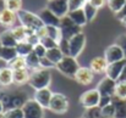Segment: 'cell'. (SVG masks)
<instances>
[{"instance_id":"f1b7e54d","label":"cell","mask_w":126,"mask_h":118,"mask_svg":"<svg viewBox=\"0 0 126 118\" xmlns=\"http://www.w3.org/2000/svg\"><path fill=\"white\" fill-rule=\"evenodd\" d=\"M7 67H10L12 71H17V70H25V68H27V63H26V60H25V57L17 56L16 59H14L11 62H9V63H7Z\"/></svg>"},{"instance_id":"83f0119b","label":"cell","mask_w":126,"mask_h":118,"mask_svg":"<svg viewBox=\"0 0 126 118\" xmlns=\"http://www.w3.org/2000/svg\"><path fill=\"white\" fill-rule=\"evenodd\" d=\"M115 104V118H126V100H120V99H113Z\"/></svg>"},{"instance_id":"7a4b0ae2","label":"cell","mask_w":126,"mask_h":118,"mask_svg":"<svg viewBox=\"0 0 126 118\" xmlns=\"http://www.w3.org/2000/svg\"><path fill=\"white\" fill-rule=\"evenodd\" d=\"M50 83H51V73L49 70L41 67V68H37L34 71H31V77H30L28 84L34 90L49 88Z\"/></svg>"},{"instance_id":"5b68a950","label":"cell","mask_w":126,"mask_h":118,"mask_svg":"<svg viewBox=\"0 0 126 118\" xmlns=\"http://www.w3.org/2000/svg\"><path fill=\"white\" fill-rule=\"evenodd\" d=\"M51 112L58 115H64L69 110V99L61 93H54L49 104V108Z\"/></svg>"},{"instance_id":"f6af8a7d","label":"cell","mask_w":126,"mask_h":118,"mask_svg":"<svg viewBox=\"0 0 126 118\" xmlns=\"http://www.w3.org/2000/svg\"><path fill=\"white\" fill-rule=\"evenodd\" d=\"M36 34L42 39V38H44V37H48V28H47V26L44 24L43 27H41V28H38L37 31H36Z\"/></svg>"},{"instance_id":"ab89813d","label":"cell","mask_w":126,"mask_h":118,"mask_svg":"<svg viewBox=\"0 0 126 118\" xmlns=\"http://www.w3.org/2000/svg\"><path fill=\"white\" fill-rule=\"evenodd\" d=\"M59 47L63 51V54L65 56H70V45H69V40L67 39H61V41L59 43Z\"/></svg>"},{"instance_id":"44dd1931","label":"cell","mask_w":126,"mask_h":118,"mask_svg":"<svg viewBox=\"0 0 126 118\" xmlns=\"http://www.w3.org/2000/svg\"><path fill=\"white\" fill-rule=\"evenodd\" d=\"M67 16H69V17H70V18L77 24V26H80V27H83V26H86V24L88 23L83 9H79V10L70 11Z\"/></svg>"},{"instance_id":"2e32d148","label":"cell","mask_w":126,"mask_h":118,"mask_svg":"<svg viewBox=\"0 0 126 118\" xmlns=\"http://www.w3.org/2000/svg\"><path fill=\"white\" fill-rule=\"evenodd\" d=\"M53 94L54 93H51V90L49 88H44V89L36 90L33 99L42 106L43 108H49V104H50V100H51Z\"/></svg>"},{"instance_id":"3957f363","label":"cell","mask_w":126,"mask_h":118,"mask_svg":"<svg viewBox=\"0 0 126 118\" xmlns=\"http://www.w3.org/2000/svg\"><path fill=\"white\" fill-rule=\"evenodd\" d=\"M17 18H18L20 23L23 27H26V28H28L31 31H34V32L38 28H41V27L44 26V23H43V21L41 20L39 15L38 13H34V12H31L28 10H23V9L20 10L17 12Z\"/></svg>"},{"instance_id":"d6986e66","label":"cell","mask_w":126,"mask_h":118,"mask_svg":"<svg viewBox=\"0 0 126 118\" xmlns=\"http://www.w3.org/2000/svg\"><path fill=\"white\" fill-rule=\"evenodd\" d=\"M14 84V71L10 67H0V86L6 88Z\"/></svg>"},{"instance_id":"52a82bcc","label":"cell","mask_w":126,"mask_h":118,"mask_svg":"<svg viewBox=\"0 0 126 118\" xmlns=\"http://www.w3.org/2000/svg\"><path fill=\"white\" fill-rule=\"evenodd\" d=\"M44 110L34 99H28L22 107L25 118H44Z\"/></svg>"},{"instance_id":"681fc988","label":"cell","mask_w":126,"mask_h":118,"mask_svg":"<svg viewBox=\"0 0 126 118\" xmlns=\"http://www.w3.org/2000/svg\"><path fill=\"white\" fill-rule=\"evenodd\" d=\"M5 111H6V110H5V106H4V104H2V101L0 100V113L2 115V113H4Z\"/></svg>"},{"instance_id":"7c38bea8","label":"cell","mask_w":126,"mask_h":118,"mask_svg":"<svg viewBox=\"0 0 126 118\" xmlns=\"http://www.w3.org/2000/svg\"><path fill=\"white\" fill-rule=\"evenodd\" d=\"M104 57L105 60L108 61V63H113V62H118V61H121L125 59V55H124V51L123 49L115 43V44H111L109 45L105 51H104Z\"/></svg>"},{"instance_id":"277c9868","label":"cell","mask_w":126,"mask_h":118,"mask_svg":"<svg viewBox=\"0 0 126 118\" xmlns=\"http://www.w3.org/2000/svg\"><path fill=\"white\" fill-rule=\"evenodd\" d=\"M81 66L79 65L76 57H72V56H64L63 60L55 65V68L64 76L66 77H70V78H74L76 72L79 71Z\"/></svg>"},{"instance_id":"60d3db41","label":"cell","mask_w":126,"mask_h":118,"mask_svg":"<svg viewBox=\"0 0 126 118\" xmlns=\"http://www.w3.org/2000/svg\"><path fill=\"white\" fill-rule=\"evenodd\" d=\"M33 51L36 52V55L38 56V57H44L45 55H47V47L44 46V45H42L41 43H38L37 45H34L33 46Z\"/></svg>"},{"instance_id":"e0dca14e","label":"cell","mask_w":126,"mask_h":118,"mask_svg":"<svg viewBox=\"0 0 126 118\" xmlns=\"http://www.w3.org/2000/svg\"><path fill=\"white\" fill-rule=\"evenodd\" d=\"M38 15H39L41 20L43 21V23H44L45 26H58V27H59L61 18L58 17V16H56L53 11H50L48 7L43 9Z\"/></svg>"},{"instance_id":"6da1fadb","label":"cell","mask_w":126,"mask_h":118,"mask_svg":"<svg viewBox=\"0 0 126 118\" xmlns=\"http://www.w3.org/2000/svg\"><path fill=\"white\" fill-rule=\"evenodd\" d=\"M0 100L2 101L5 110H10V108H22L23 105L27 102L28 97L26 93L22 91H14V93L0 91Z\"/></svg>"},{"instance_id":"d4e9b609","label":"cell","mask_w":126,"mask_h":118,"mask_svg":"<svg viewBox=\"0 0 126 118\" xmlns=\"http://www.w3.org/2000/svg\"><path fill=\"white\" fill-rule=\"evenodd\" d=\"M25 60L27 63V68L30 71H34L37 68H41V57H38L34 51H32L28 56H26Z\"/></svg>"},{"instance_id":"8fae6325","label":"cell","mask_w":126,"mask_h":118,"mask_svg":"<svg viewBox=\"0 0 126 118\" xmlns=\"http://www.w3.org/2000/svg\"><path fill=\"white\" fill-rule=\"evenodd\" d=\"M95 89L99 91L100 96L114 97L115 96V89H116V80L105 76L103 79H100V82L98 83Z\"/></svg>"},{"instance_id":"d590c367","label":"cell","mask_w":126,"mask_h":118,"mask_svg":"<svg viewBox=\"0 0 126 118\" xmlns=\"http://www.w3.org/2000/svg\"><path fill=\"white\" fill-rule=\"evenodd\" d=\"M4 118H25L22 108H10L2 113Z\"/></svg>"},{"instance_id":"bcb514c9","label":"cell","mask_w":126,"mask_h":118,"mask_svg":"<svg viewBox=\"0 0 126 118\" xmlns=\"http://www.w3.org/2000/svg\"><path fill=\"white\" fill-rule=\"evenodd\" d=\"M88 2H91L94 7H97V9L99 10L100 7H103V6L107 4V0H91V1H88Z\"/></svg>"},{"instance_id":"7bdbcfd3","label":"cell","mask_w":126,"mask_h":118,"mask_svg":"<svg viewBox=\"0 0 126 118\" xmlns=\"http://www.w3.org/2000/svg\"><path fill=\"white\" fill-rule=\"evenodd\" d=\"M41 67H42V68H45V70H50V68L55 67V65H54L47 56H44V57L41 59Z\"/></svg>"},{"instance_id":"484cf974","label":"cell","mask_w":126,"mask_h":118,"mask_svg":"<svg viewBox=\"0 0 126 118\" xmlns=\"http://www.w3.org/2000/svg\"><path fill=\"white\" fill-rule=\"evenodd\" d=\"M54 65H56V63H59L61 60H63V57L65 56L64 54H63V51L60 50V47L58 46V47H53V49H49V50H47V55H45Z\"/></svg>"},{"instance_id":"603a6c76","label":"cell","mask_w":126,"mask_h":118,"mask_svg":"<svg viewBox=\"0 0 126 118\" xmlns=\"http://www.w3.org/2000/svg\"><path fill=\"white\" fill-rule=\"evenodd\" d=\"M0 43L2 46H9V47H16L18 41L14 37L11 29H6L0 34Z\"/></svg>"},{"instance_id":"30bf717a","label":"cell","mask_w":126,"mask_h":118,"mask_svg":"<svg viewBox=\"0 0 126 118\" xmlns=\"http://www.w3.org/2000/svg\"><path fill=\"white\" fill-rule=\"evenodd\" d=\"M47 7L53 11L58 17L63 18L69 15L70 7H69V0H48Z\"/></svg>"},{"instance_id":"8992f818","label":"cell","mask_w":126,"mask_h":118,"mask_svg":"<svg viewBox=\"0 0 126 118\" xmlns=\"http://www.w3.org/2000/svg\"><path fill=\"white\" fill-rule=\"evenodd\" d=\"M61 33H63V38L64 39L70 40L74 35L79 34L82 32V27L77 26L69 16H65L60 20V24H59Z\"/></svg>"},{"instance_id":"b9f144b4","label":"cell","mask_w":126,"mask_h":118,"mask_svg":"<svg viewBox=\"0 0 126 118\" xmlns=\"http://www.w3.org/2000/svg\"><path fill=\"white\" fill-rule=\"evenodd\" d=\"M115 43H116V44L123 49L124 55H125V59H126V34H121V35H119Z\"/></svg>"},{"instance_id":"74e56055","label":"cell","mask_w":126,"mask_h":118,"mask_svg":"<svg viewBox=\"0 0 126 118\" xmlns=\"http://www.w3.org/2000/svg\"><path fill=\"white\" fill-rule=\"evenodd\" d=\"M87 4V0H69V7L70 11L83 9V6Z\"/></svg>"},{"instance_id":"8d00e7d4","label":"cell","mask_w":126,"mask_h":118,"mask_svg":"<svg viewBox=\"0 0 126 118\" xmlns=\"http://www.w3.org/2000/svg\"><path fill=\"white\" fill-rule=\"evenodd\" d=\"M83 117L84 118H102L100 107L99 106H95V107L86 108V112H84Z\"/></svg>"},{"instance_id":"cb8c5ba5","label":"cell","mask_w":126,"mask_h":118,"mask_svg":"<svg viewBox=\"0 0 126 118\" xmlns=\"http://www.w3.org/2000/svg\"><path fill=\"white\" fill-rule=\"evenodd\" d=\"M18 56L16 47H9V46H2L1 52H0V60L5 61L6 63L11 62L14 59H16Z\"/></svg>"},{"instance_id":"ee69618b","label":"cell","mask_w":126,"mask_h":118,"mask_svg":"<svg viewBox=\"0 0 126 118\" xmlns=\"http://www.w3.org/2000/svg\"><path fill=\"white\" fill-rule=\"evenodd\" d=\"M113 99L114 97H110V96H100V101H99V107L103 108L104 106L109 105L113 102Z\"/></svg>"},{"instance_id":"4fadbf2b","label":"cell","mask_w":126,"mask_h":118,"mask_svg":"<svg viewBox=\"0 0 126 118\" xmlns=\"http://www.w3.org/2000/svg\"><path fill=\"white\" fill-rule=\"evenodd\" d=\"M94 72L89 67H80L74 79L81 85H89L94 79Z\"/></svg>"},{"instance_id":"11a10c76","label":"cell","mask_w":126,"mask_h":118,"mask_svg":"<svg viewBox=\"0 0 126 118\" xmlns=\"http://www.w3.org/2000/svg\"><path fill=\"white\" fill-rule=\"evenodd\" d=\"M88 1H91V0H87V2H88Z\"/></svg>"},{"instance_id":"4316f807","label":"cell","mask_w":126,"mask_h":118,"mask_svg":"<svg viewBox=\"0 0 126 118\" xmlns=\"http://www.w3.org/2000/svg\"><path fill=\"white\" fill-rule=\"evenodd\" d=\"M16 50H17L18 56L26 57V56H28L33 51V45L30 44V43H27V41H20L16 45Z\"/></svg>"},{"instance_id":"f35d334b","label":"cell","mask_w":126,"mask_h":118,"mask_svg":"<svg viewBox=\"0 0 126 118\" xmlns=\"http://www.w3.org/2000/svg\"><path fill=\"white\" fill-rule=\"evenodd\" d=\"M41 44L47 47V50L53 49V47H58V46H59V44H58L54 39H51L50 37H44V38H42V39H41Z\"/></svg>"},{"instance_id":"e575fe53","label":"cell","mask_w":126,"mask_h":118,"mask_svg":"<svg viewBox=\"0 0 126 118\" xmlns=\"http://www.w3.org/2000/svg\"><path fill=\"white\" fill-rule=\"evenodd\" d=\"M116 99L126 100V82H116V89H115V96Z\"/></svg>"},{"instance_id":"9a60e30c","label":"cell","mask_w":126,"mask_h":118,"mask_svg":"<svg viewBox=\"0 0 126 118\" xmlns=\"http://www.w3.org/2000/svg\"><path fill=\"white\" fill-rule=\"evenodd\" d=\"M126 66V59L121 60V61H118V62H113V63H109L108 67H107V71H105V76L109 77V78L114 79V80H118L123 70L125 68Z\"/></svg>"},{"instance_id":"4dcf8cb0","label":"cell","mask_w":126,"mask_h":118,"mask_svg":"<svg viewBox=\"0 0 126 118\" xmlns=\"http://www.w3.org/2000/svg\"><path fill=\"white\" fill-rule=\"evenodd\" d=\"M4 7L17 13L22 10V0H4Z\"/></svg>"},{"instance_id":"9f6ffc18","label":"cell","mask_w":126,"mask_h":118,"mask_svg":"<svg viewBox=\"0 0 126 118\" xmlns=\"http://www.w3.org/2000/svg\"><path fill=\"white\" fill-rule=\"evenodd\" d=\"M81 118H84V117H81Z\"/></svg>"},{"instance_id":"db71d44e","label":"cell","mask_w":126,"mask_h":118,"mask_svg":"<svg viewBox=\"0 0 126 118\" xmlns=\"http://www.w3.org/2000/svg\"><path fill=\"white\" fill-rule=\"evenodd\" d=\"M0 118H4V117H2V115H1V113H0Z\"/></svg>"},{"instance_id":"816d5d0a","label":"cell","mask_w":126,"mask_h":118,"mask_svg":"<svg viewBox=\"0 0 126 118\" xmlns=\"http://www.w3.org/2000/svg\"><path fill=\"white\" fill-rule=\"evenodd\" d=\"M4 6V0H0V7Z\"/></svg>"},{"instance_id":"5bb4252c","label":"cell","mask_w":126,"mask_h":118,"mask_svg":"<svg viewBox=\"0 0 126 118\" xmlns=\"http://www.w3.org/2000/svg\"><path fill=\"white\" fill-rule=\"evenodd\" d=\"M16 20H18L16 12L10 11V10H7L5 7H2L0 10V26L6 27V28L10 29V28L15 27Z\"/></svg>"},{"instance_id":"f907efd6","label":"cell","mask_w":126,"mask_h":118,"mask_svg":"<svg viewBox=\"0 0 126 118\" xmlns=\"http://www.w3.org/2000/svg\"><path fill=\"white\" fill-rule=\"evenodd\" d=\"M120 22H121V24H123L124 27H126V17L121 18V20H120Z\"/></svg>"},{"instance_id":"f546056e","label":"cell","mask_w":126,"mask_h":118,"mask_svg":"<svg viewBox=\"0 0 126 118\" xmlns=\"http://www.w3.org/2000/svg\"><path fill=\"white\" fill-rule=\"evenodd\" d=\"M47 28H48V37H50L51 39H54L59 44L63 39V33H61L60 27H58V26H47Z\"/></svg>"},{"instance_id":"836d02e7","label":"cell","mask_w":126,"mask_h":118,"mask_svg":"<svg viewBox=\"0 0 126 118\" xmlns=\"http://www.w3.org/2000/svg\"><path fill=\"white\" fill-rule=\"evenodd\" d=\"M126 0H107V5L114 13H118L125 5Z\"/></svg>"},{"instance_id":"1f68e13d","label":"cell","mask_w":126,"mask_h":118,"mask_svg":"<svg viewBox=\"0 0 126 118\" xmlns=\"http://www.w3.org/2000/svg\"><path fill=\"white\" fill-rule=\"evenodd\" d=\"M83 11H84V13H86V17H87V21H88V22L93 21V20L95 18L97 13H98V9L94 7L91 2H87V4L84 5Z\"/></svg>"},{"instance_id":"d6a6232c","label":"cell","mask_w":126,"mask_h":118,"mask_svg":"<svg viewBox=\"0 0 126 118\" xmlns=\"http://www.w3.org/2000/svg\"><path fill=\"white\" fill-rule=\"evenodd\" d=\"M115 104L114 101L107 106H104L103 108H100V113H102V118H115Z\"/></svg>"},{"instance_id":"ac0fdd59","label":"cell","mask_w":126,"mask_h":118,"mask_svg":"<svg viewBox=\"0 0 126 118\" xmlns=\"http://www.w3.org/2000/svg\"><path fill=\"white\" fill-rule=\"evenodd\" d=\"M108 61L105 60L104 56H97L94 59L91 60L89 62V68L97 73V74H100V73H105L107 71V67H108Z\"/></svg>"},{"instance_id":"f5cc1de1","label":"cell","mask_w":126,"mask_h":118,"mask_svg":"<svg viewBox=\"0 0 126 118\" xmlns=\"http://www.w3.org/2000/svg\"><path fill=\"white\" fill-rule=\"evenodd\" d=\"M1 49H2V45H1V43H0V52H1Z\"/></svg>"},{"instance_id":"9c48e42d","label":"cell","mask_w":126,"mask_h":118,"mask_svg":"<svg viewBox=\"0 0 126 118\" xmlns=\"http://www.w3.org/2000/svg\"><path fill=\"white\" fill-rule=\"evenodd\" d=\"M99 101H100V94L97 89L86 90L80 96V104L84 108H91V107L99 106Z\"/></svg>"},{"instance_id":"ffe728a7","label":"cell","mask_w":126,"mask_h":118,"mask_svg":"<svg viewBox=\"0 0 126 118\" xmlns=\"http://www.w3.org/2000/svg\"><path fill=\"white\" fill-rule=\"evenodd\" d=\"M30 77H31V71L28 68L14 71V84H16V85L28 84Z\"/></svg>"},{"instance_id":"ba28073f","label":"cell","mask_w":126,"mask_h":118,"mask_svg":"<svg viewBox=\"0 0 126 118\" xmlns=\"http://www.w3.org/2000/svg\"><path fill=\"white\" fill-rule=\"evenodd\" d=\"M86 34L83 32L74 35L71 39L69 40V45H70V56L76 57L81 55V52L83 51L84 46H86Z\"/></svg>"},{"instance_id":"7dc6e473","label":"cell","mask_w":126,"mask_h":118,"mask_svg":"<svg viewBox=\"0 0 126 118\" xmlns=\"http://www.w3.org/2000/svg\"><path fill=\"white\" fill-rule=\"evenodd\" d=\"M115 17L120 21L121 18H124V17H126V2H125V5H124V7L118 12V13H115Z\"/></svg>"},{"instance_id":"7402d4cb","label":"cell","mask_w":126,"mask_h":118,"mask_svg":"<svg viewBox=\"0 0 126 118\" xmlns=\"http://www.w3.org/2000/svg\"><path fill=\"white\" fill-rule=\"evenodd\" d=\"M10 29H11L14 37L16 38V40H17L18 43H20V41H26L27 37H28V34L32 33V32H34V31H31V29L23 27L22 24H20V26H15V27H12V28H10Z\"/></svg>"},{"instance_id":"c3c4849f","label":"cell","mask_w":126,"mask_h":118,"mask_svg":"<svg viewBox=\"0 0 126 118\" xmlns=\"http://www.w3.org/2000/svg\"><path fill=\"white\" fill-rule=\"evenodd\" d=\"M116 82H126V66H125V68L123 70L120 77H119V79H118Z\"/></svg>"}]
</instances>
